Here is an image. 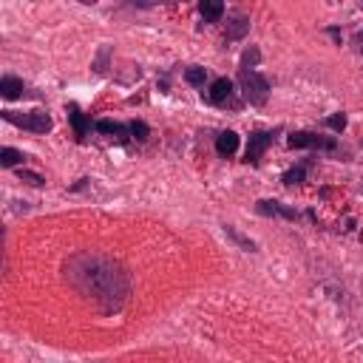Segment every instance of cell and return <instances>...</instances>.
<instances>
[{
	"instance_id": "cell-1",
	"label": "cell",
	"mask_w": 363,
	"mask_h": 363,
	"mask_svg": "<svg viewBox=\"0 0 363 363\" xmlns=\"http://www.w3.org/2000/svg\"><path fill=\"white\" fill-rule=\"evenodd\" d=\"M65 272H68V281L74 284V289L79 295H85L88 301L99 303L105 312L119 309L125 303L128 292H130L128 272L116 261H111L105 255H96V252L74 255L65 264Z\"/></svg>"
},
{
	"instance_id": "cell-2",
	"label": "cell",
	"mask_w": 363,
	"mask_h": 363,
	"mask_svg": "<svg viewBox=\"0 0 363 363\" xmlns=\"http://www.w3.org/2000/svg\"><path fill=\"white\" fill-rule=\"evenodd\" d=\"M238 85L250 105H264L269 96V79L255 68H238Z\"/></svg>"
},
{
	"instance_id": "cell-3",
	"label": "cell",
	"mask_w": 363,
	"mask_h": 363,
	"mask_svg": "<svg viewBox=\"0 0 363 363\" xmlns=\"http://www.w3.org/2000/svg\"><path fill=\"white\" fill-rule=\"evenodd\" d=\"M3 113V119L6 122H11V125H17V128H26V130H31V133H48L51 128H54V122H51V116L45 113V111H28V113H23V111H0Z\"/></svg>"
},
{
	"instance_id": "cell-4",
	"label": "cell",
	"mask_w": 363,
	"mask_h": 363,
	"mask_svg": "<svg viewBox=\"0 0 363 363\" xmlns=\"http://www.w3.org/2000/svg\"><path fill=\"white\" fill-rule=\"evenodd\" d=\"M281 133V128H275V130H252L250 133V139H247V153H244V162L247 164H258L261 162V156H264V150L275 142V136Z\"/></svg>"
},
{
	"instance_id": "cell-5",
	"label": "cell",
	"mask_w": 363,
	"mask_h": 363,
	"mask_svg": "<svg viewBox=\"0 0 363 363\" xmlns=\"http://www.w3.org/2000/svg\"><path fill=\"white\" fill-rule=\"evenodd\" d=\"M289 147H320V150H335L337 142L329 136H318L312 130H295L289 133Z\"/></svg>"
},
{
	"instance_id": "cell-6",
	"label": "cell",
	"mask_w": 363,
	"mask_h": 363,
	"mask_svg": "<svg viewBox=\"0 0 363 363\" xmlns=\"http://www.w3.org/2000/svg\"><path fill=\"white\" fill-rule=\"evenodd\" d=\"M255 210H258L261 216H275V218H289V221L298 218V210L284 207V204L275 201V199H261V201H255Z\"/></svg>"
},
{
	"instance_id": "cell-7",
	"label": "cell",
	"mask_w": 363,
	"mask_h": 363,
	"mask_svg": "<svg viewBox=\"0 0 363 363\" xmlns=\"http://www.w3.org/2000/svg\"><path fill=\"white\" fill-rule=\"evenodd\" d=\"M230 96H233V82H230L227 77L216 79V82L210 85V91H207V102H213V105H224Z\"/></svg>"
},
{
	"instance_id": "cell-8",
	"label": "cell",
	"mask_w": 363,
	"mask_h": 363,
	"mask_svg": "<svg viewBox=\"0 0 363 363\" xmlns=\"http://www.w3.org/2000/svg\"><path fill=\"white\" fill-rule=\"evenodd\" d=\"M23 91H26L23 79H17V77H11V74H6V77L0 79V96H3V99H17Z\"/></svg>"
},
{
	"instance_id": "cell-9",
	"label": "cell",
	"mask_w": 363,
	"mask_h": 363,
	"mask_svg": "<svg viewBox=\"0 0 363 363\" xmlns=\"http://www.w3.org/2000/svg\"><path fill=\"white\" fill-rule=\"evenodd\" d=\"M216 150L221 156H233L238 150V133L235 130H221L218 139H216Z\"/></svg>"
},
{
	"instance_id": "cell-10",
	"label": "cell",
	"mask_w": 363,
	"mask_h": 363,
	"mask_svg": "<svg viewBox=\"0 0 363 363\" xmlns=\"http://www.w3.org/2000/svg\"><path fill=\"white\" fill-rule=\"evenodd\" d=\"M199 14H201L207 23L221 20V14H224V0H199Z\"/></svg>"
},
{
	"instance_id": "cell-11",
	"label": "cell",
	"mask_w": 363,
	"mask_h": 363,
	"mask_svg": "<svg viewBox=\"0 0 363 363\" xmlns=\"http://www.w3.org/2000/svg\"><path fill=\"white\" fill-rule=\"evenodd\" d=\"M250 31V20L244 14H233L227 23V40H241Z\"/></svg>"
},
{
	"instance_id": "cell-12",
	"label": "cell",
	"mask_w": 363,
	"mask_h": 363,
	"mask_svg": "<svg viewBox=\"0 0 363 363\" xmlns=\"http://www.w3.org/2000/svg\"><path fill=\"white\" fill-rule=\"evenodd\" d=\"M94 128H96L99 133H111V136H116V139H125V133H130L128 125H119V122H111V119H99Z\"/></svg>"
},
{
	"instance_id": "cell-13",
	"label": "cell",
	"mask_w": 363,
	"mask_h": 363,
	"mask_svg": "<svg viewBox=\"0 0 363 363\" xmlns=\"http://www.w3.org/2000/svg\"><path fill=\"white\" fill-rule=\"evenodd\" d=\"M65 111H68V119H71V125H74L77 136H85V133H88V119L82 116V111H79L77 105H68Z\"/></svg>"
},
{
	"instance_id": "cell-14",
	"label": "cell",
	"mask_w": 363,
	"mask_h": 363,
	"mask_svg": "<svg viewBox=\"0 0 363 363\" xmlns=\"http://www.w3.org/2000/svg\"><path fill=\"white\" fill-rule=\"evenodd\" d=\"M23 159H26V156H23L20 150H14V147H3V150H0V164H3V167H14V164H20Z\"/></svg>"
},
{
	"instance_id": "cell-15",
	"label": "cell",
	"mask_w": 363,
	"mask_h": 363,
	"mask_svg": "<svg viewBox=\"0 0 363 363\" xmlns=\"http://www.w3.org/2000/svg\"><path fill=\"white\" fill-rule=\"evenodd\" d=\"M224 233H227V235H230V238H233V241H235L238 247H244L247 252H255V241H250V238H244V235H241V233H238L235 227H230V224H224Z\"/></svg>"
},
{
	"instance_id": "cell-16",
	"label": "cell",
	"mask_w": 363,
	"mask_h": 363,
	"mask_svg": "<svg viewBox=\"0 0 363 363\" xmlns=\"http://www.w3.org/2000/svg\"><path fill=\"white\" fill-rule=\"evenodd\" d=\"M303 176H306V164H298V167H292V170H286L284 173V184H301L303 182Z\"/></svg>"
},
{
	"instance_id": "cell-17",
	"label": "cell",
	"mask_w": 363,
	"mask_h": 363,
	"mask_svg": "<svg viewBox=\"0 0 363 363\" xmlns=\"http://www.w3.org/2000/svg\"><path fill=\"white\" fill-rule=\"evenodd\" d=\"M184 79H187L190 85H204L207 71H204V68H199V65H193V68H187V71H184Z\"/></svg>"
},
{
	"instance_id": "cell-18",
	"label": "cell",
	"mask_w": 363,
	"mask_h": 363,
	"mask_svg": "<svg viewBox=\"0 0 363 363\" xmlns=\"http://www.w3.org/2000/svg\"><path fill=\"white\" fill-rule=\"evenodd\" d=\"M326 125H329L332 130H337V133H340V130L346 128V113H340V111H337V113H332V116H326Z\"/></svg>"
},
{
	"instance_id": "cell-19",
	"label": "cell",
	"mask_w": 363,
	"mask_h": 363,
	"mask_svg": "<svg viewBox=\"0 0 363 363\" xmlns=\"http://www.w3.org/2000/svg\"><path fill=\"white\" fill-rule=\"evenodd\" d=\"M128 128H130V133H133V139H139V142H145V139H147V133H150L145 122H130Z\"/></svg>"
},
{
	"instance_id": "cell-20",
	"label": "cell",
	"mask_w": 363,
	"mask_h": 363,
	"mask_svg": "<svg viewBox=\"0 0 363 363\" xmlns=\"http://www.w3.org/2000/svg\"><path fill=\"white\" fill-rule=\"evenodd\" d=\"M258 48H247L244 51V57H241V68H250V62H258Z\"/></svg>"
},
{
	"instance_id": "cell-21",
	"label": "cell",
	"mask_w": 363,
	"mask_h": 363,
	"mask_svg": "<svg viewBox=\"0 0 363 363\" xmlns=\"http://www.w3.org/2000/svg\"><path fill=\"white\" fill-rule=\"evenodd\" d=\"M20 179L28 182V184H34V187L43 184V176H40V173H31V170H20Z\"/></svg>"
},
{
	"instance_id": "cell-22",
	"label": "cell",
	"mask_w": 363,
	"mask_h": 363,
	"mask_svg": "<svg viewBox=\"0 0 363 363\" xmlns=\"http://www.w3.org/2000/svg\"><path fill=\"white\" fill-rule=\"evenodd\" d=\"M354 51L363 57V31H357V34H354Z\"/></svg>"
},
{
	"instance_id": "cell-23",
	"label": "cell",
	"mask_w": 363,
	"mask_h": 363,
	"mask_svg": "<svg viewBox=\"0 0 363 363\" xmlns=\"http://www.w3.org/2000/svg\"><path fill=\"white\" fill-rule=\"evenodd\" d=\"M88 3H91V0H88Z\"/></svg>"
}]
</instances>
